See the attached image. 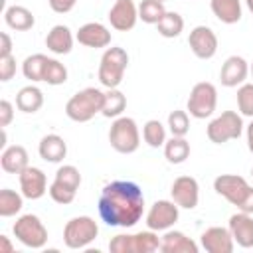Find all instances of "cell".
<instances>
[{"label":"cell","mask_w":253,"mask_h":253,"mask_svg":"<svg viewBox=\"0 0 253 253\" xmlns=\"http://www.w3.org/2000/svg\"><path fill=\"white\" fill-rule=\"evenodd\" d=\"M75 40L85 45V47H107L111 43V32L107 26H103L101 22H87L83 24L77 34H75Z\"/></svg>","instance_id":"cell-19"},{"label":"cell","mask_w":253,"mask_h":253,"mask_svg":"<svg viewBox=\"0 0 253 253\" xmlns=\"http://www.w3.org/2000/svg\"><path fill=\"white\" fill-rule=\"evenodd\" d=\"M170 196L180 208L194 210L200 202V184L192 176H178L170 188Z\"/></svg>","instance_id":"cell-13"},{"label":"cell","mask_w":253,"mask_h":253,"mask_svg":"<svg viewBox=\"0 0 253 253\" xmlns=\"http://www.w3.org/2000/svg\"><path fill=\"white\" fill-rule=\"evenodd\" d=\"M47 55L43 53H34V55H28L24 61H22V73L26 79H30L32 83H38V81H43V71H45V65H47Z\"/></svg>","instance_id":"cell-28"},{"label":"cell","mask_w":253,"mask_h":253,"mask_svg":"<svg viewBox=\"0 0 253 253\" xmlns=\"http://www.w3.org/2000/svg\"><path fill=\"white\" fill-rule=\"evenodd\" d=\"M73 42H75V38H73L71 30L63 24L53 26L45 36V47L55 55H67L73 49Z\"/></svg>","instance_id":"cell-21"},{"label":"cell","mask_w":253,"mask_h":253,"mask_svg":"<svg viewBox=\"0 0 253 253\" xmlns=\"http://www.w3.org/2000/svg\"><path fill=\"white\" fill-rule=\"evenodd\" d=\"M128 67V53L126 49L119 47V45H111L105 49V53L101 55L99 61V83L107 89H117L123 79H125V71Z\"/></svg>","instance_id":"cell-4"},{"label":"cell","mask_w":253,"mask_h":253,"mask_svg":"<svg viewBox=\"0 0 253 253\" xmlns=\"http://www.w3.org/2000/svg\"><path fill=\"white\" fill-rule=\"evenodd\" d=\"M0 243H2V251L4 253H12L14 251V245L10 243V237L8 235H0Z\"/></svg>","instance_id":"cell-43"},{"label":"cell","mask_w":253,"mask_h":253,"mask_svg":"<svg viewBox=\"0 0 253 253\" xmlns=\"http://www.w3.org/2000/svg\"><path fill=\"white\" fill-rule=\"evenodd\" d=\"M231 237L235 241V245L243 247V249H251L253 247V213H245V211H237L229 217L227 223Z\"/></svg>","instance_id":"cell-18"},{"label":"cell","mask_w":253,"mask_h":253,"mask_svg":"<svg viewBox=\"0 0 253 253\" xmlns=\"http://www.w3.org/2000/svg\"><path fill=\"white\" fill-rule=\"evenodd\" d=\"M12 121H14V105L8 99H2L0 101V126L6 128Z\"/></svg>","instance_id":"cell-40"},{"label":"cell","mask_w":253,"mask_h":253,"mask_svg":"<svg viewBox=\"0 0 253 253\" xmlns=\"http://www.w3.org/2000/svg\"><path fill=\"white\" fill-rule=\"evenodd\" d=\"M245 4H247V8H249V12L253 14V0H245Z\"/></svg>","instance_id":"cell-45"},{"label":"cell","mask_w":253,"mask_h":253,"mask_svg":"<svg viewBox=\"0 0 253 253\" xmlns=\"http://www.w3.org/2000/svg\"><path fill=\"white\" fill-rule=\"evenodd\" d=\"M200 243L208 253H231L235 249V241L231 237L229 227L211 225L200 235Z\"/></svg>","instance_id":"cell-16"},{"label":"cell","mask_w":253,"mask_h":253,"mask_svg":"<svg viewBox=\"0 0 253 253\" xmlns=\"http://www.w3.org/2000/svg\"><path fill=\"white\" fill-rule=\"evenodd\" d=\"M43 105V93L36 85H26L16 93V107L26 115H34Z\"/></svg>","instance_id":"cell-25"},{"label":"cell","mask_w":253,"mask_h":253,"mask_svg":"<svg viewBox=\"0 0 253 253\" xmlns=\"http://www.w3.org/2000/svg\"><path fill=\"white\" fill-rule=\"evenodd\" d=\"M99 235V225L89 215L71 217L63 227V243L67 249H85Z\"/></svg>","instance_id":"cell-7"},{"label":"cell","mask_w":253,"mask_h":253,"mask_svg":"<svg viewBox=\"0 0 253 253\" xmlns=\"http://www.w3.org/2000/svg\"><path fill=\"white\" fill-rule=\"evenodd\" d=\"M67 75H69L67 67L59 59H53V57L47 59V65H45V71H43V83L57 87V85H63L67 81Z\"/></svg>","instance_id":"cell-34"},{"label":"cell","mask_w":253,"mask_h":253,"mask_svg":"<svg viewBox=\"0 0 253 253\" xmlns=\"http://www.w3.org/2000/svg\"><path fill=\"white\" fill-rule=\"evenodd\" d=\"M237 109L241 117L253 119V83H243L237 89Z\"/></svg>","instance_id":"cell-37"},{"label":"cell","mask_w":253,"mask_h":253,"mask_svg":"<svg viewBox=\"0 0 253 253\" xmlns=\"http://www.w3.org/2000/svg\"><path fill=\"white\" fill-rule=\"evenodd\" d=\"M14 237L30 249H42L47 243V227L36 213H24L12 225Z\"/></svg>","instance_id":"cell-8"},{"label":"cell","mask_w":253,"mask_h":253,"mask_svg":"<svg viewBox=\"0 0 253 253\" xmlns=\"http://www.w3.org/2000/svg\"><path fill=\"white\" fill-rule=\"evenodd\" d=\"M251 178H253V166H251Z\"/></svg>","instance_id":"cell-47"},{"label":"cell","mask_w":253,"mask_h":253,"mask_svg":"<svg viewBox=\"0 0 253 253\" xmlns=\"http://www.w3.org/2000/svg\"><path fill=\"white\" fill-rule=\"evenodd\" d=\"M53 180L61 182V184H65V186H69L73 190H79V186H81V172L73 164H63V166L57 168Z\"/></svg>","instance_id":"cell-36"},{"label":"cell","mask_w":253,"mask_h":253,"mask_svg":"<svg viewBox=\"0 0 253 253\" xmlns=\"http://www.w3.org/2000/svg\"><path fill=\"white\" fill-rule=\"evenodd\" d=\"M213 190L229 204H233L239 211L253 213V186H249L243 176L221 174L213 180Z\"/></svg>","instance_id":"cell-2"},{"label":"cell","mask_w":253,"mask_h":253,"mask_svg":"<svg viewBox=\"0 0 253 253\" xmlns=\"http://www.w3.org/2000/svg\"><path fill=\"white\" fill-rule=\"evenodd\" d=\"M158 28V34L162 38H178L184 30V18L178 14V12H168L162 16V20L156 24Z\"/></svg>","instance_id":"cell-32"},{"label":"cell","mask_w":253,"mask_h":253,"mask_svg":"<svg viewBox=\"0 0 253 253\" xmlns=\"http://www.w3.org/2000/svg\"><path fill=\"white\" fill-rule=\"evenodd\" d=\"M97 210L107 225L132 227L144 215V194L130 180H115L101 190Z\"/></svg>","instance_id":"cell-1"},{"label":"cell","mask_w":253,"mask_h":253,"mask_svg":"<svg viewBox=\"0 0 253 253\" xmlns=\"http://www.w3.org/2000/svg\"><path fill=\"white\" fill-rule=\"evenodd\" d=\"M109 142L119 154H132L140 146V132L136 121L130 117H117L109 128Z\"/></svg>","instance_id":"cell-6"},{"label":"cell","mask_w":253,"mask_h":253,"mask_svg":"<svg viewBox=\"0 0 253 253\" xmlns=\"http://www.w3.org/2000/svg\"><path fill=\"white\" fill-rule=\"evenodd\" d=\"M20 180V192L28 200H40L47 192V178L42 168L38 166H28L18 174Z\"/></svg>","instance_id":"cell-15"},{"label":"cell","mask_w":253,"mask_h":253,"mask_svg":"<svg viewBox=\"0 0 253 253\" xmlns=\"http://www.w3.org/2000/svg\"><path fill=\"white\" fill-rule=\"evenodd\" d=\"M243 132V117L235 111H223L215 119L210 121L206 134L213 144H223L227 140L239 138Z\"/></svg>","instance_id":"cell-9"},{"label":"cell","mask_w":253,"mask_h":253,"mask_svg":"<svg viewBox=\"0 0 253 253\" xmlns=\"http://www.w3.org/2000/svg\"><path fill=\"white\" fill-rule=\"evenodd\" d=\"M47 194H49V198H51L55 204L67 206V204H71V202L75 200L77 190H73V188H69V186H65V184L53 180V182L49 184V188H47Z\"/></svg>","instance_id":"cell-38"},{"label":"cell","mask_w":253,"mask_h":253,"mask_svg":"<svg viewBox=\"0 0 253 253\" xmlns=\"http://www.w3.org/2000/svg\"><path fill=\"white\" fill-rule=\"evenodd\" d=\"M126 109V97L123 91L117 89H107L105 93V105H103V111L101 115L107 117V119H117L123 115V111Z\"/></svg>","instance_id":"cell-29"},{"label":"cell","mask_w":253,"mask_h":253,"mask_svg":"<svg viewBox=\"0 0 253 253\" xmlns=\"http://www.w3.org/2000/svg\"><path fill=\"white\" fill-rule=\"evenodd\" d=\"M188 43L198 59H211L217 53V36L210 26H196L188 36Z\"/></svg>","instance_id":"cell-12"},{"label":"cell","mask_w":253,"mask_h":253,"mask_svg":"<svg viewBox=\"0 0 253 253\" xmlns=\"http://www.w3.org/2000/svg\"><path fill=\"white\" fill-rule=\"evenodd\" d=\"M47 4L55 14H67L75 8L77 0H47Z\"/></svg>","instance_id":"cell-41"},{"label":"cell","mask_w":253,"mask_h":253,"mask_svg":"<svg viewBox=\"0 0 253 253\" xmlns=\"http://www.w3.org/2000/svg\"><path fill=\"white\" fill-rule=\"evenodd\" d=\"M247 75H249V63L241 55H229L219 69V81L223 87H239L245 83Z\"/></svg>","instance_id":"cell-17"},{"label":"cell","mask_w":253,"mask_h":253,"mask_svg":"<svg viewBox=\"0 0 253 253\" xmlns=\"http://www.w3.org/2000/svg\"><path fill=\"white\" fill-rule=\"evenodd\" d=\"M38 154L42 160L57 164L67 154V142L59 134H45L38 144Z\"/></svg>","instance_id":"cell-23"},{"label":"cell","mask_w":253,"mask_h":253,"mask_svg":"<svg viewBox=\"0 0 253 253\" xmlns=\"http://www.w3.org/2000/svg\"><path fill=\"white\" fill-rule=\"evenodd\" d=\"M249 73H251V75H253V63H251V65H249Z\"/></svg>","instance_id":"cell-46"},{"label":"cell","mask_w":253,"mask_h":253,"mask_svg":"<svg viewBox=\"0 0 253 253\" xmlns=\"http://www.w3.org/2000/svg\"><path fill=\"white\" fill-rule=\"evenodd\" d=\"M245 134H247V148H249V152L253 154V119H251V123H249V126H247Z\"/></svg>","instance_id":"cell-44"},{"label":"cell","mask_w":253,"mask_h":253,"mask_svg":"<svg viewBox=\"0 0 253 253\" xmlns=\"http://www.w3.org/2000/svg\"><path fill=\"white\" fill-rule=\"evenodd\" d=\"M164 14H166V8L162 0H142L138 4V20H142L144 24L156 26Z\"/></svg>","instance_id":"cell-33"},{"label":"cell","mask_w":253,"mask_h":253,"mask_svg":"<svg viewBox=\"0 0 253 253\" xmlns=\"http://www.w3.org/2000/svg\"><path fill=\"white\" fill-rule=\"evenodd\" d=\"M178 217H180V206L174 200H156L148 208L144 221L146 227L152 231H166L178 221Z\"/></svg>","instance_id":"cell-11"},{"label":"cell","mask_w":253,"mask_h":253,"mask_svg":"<svg viewBox=\"0 0 253 253\" xmlns=\"http://www.w3.org/2000/svg\"><path fill=\"white\" fill-rule=\"evenodd\" d=\"M168 130L172 136H186L190 132V117L188 111H172L168 115Z\"/></svg>","instance_id":"cell-35"},{"label":"cell","mask_w":253,"mask_h":253,"mask_svg":"<svg viewBox=\"0 0 253 253\" xmlns=\"http://www.w3.org/2000/svg\"><path fill=\"white\" fill-rule=\"evenodd\" d=\"M2 55H12V38L6 32L0 34V57Z\"/></svg>","instance_id":"cell-42"},{"label":"cell","mask_w":253,"mask_h":253,"mask_svg":"<svg viewBox=\"0 0 253 253\" xmlns=\"http://www.w3.org/2000/svg\"><path fill=\"white\" fill-rule=\"evenodd\" d=\"M4 22L10 30H16V32H26V30H32L34 24H36V18L34 14L26 8V6H8L4 10Z\"/></svg>","instance_id":"cell-24"},{"label":"cell","mask_w":253,"mask_h":253,"mask_svg":"<svg viewBox=\"0 0 253 253\" xmlns=\"http://www.w3.org/2000/svg\"><path fill=\"white\" fill-rule=\"evenodd\" d=\"M210 8L213 12V16L221 22V24H237L243 16V8H241V0H211Z\"/></svg>","instance_id":"cell-26"},{"label":"cell","mask_w":253,"mask_h":253,"mask_svg":"<svg viewBox=\"0 0 253 253\" xmlns=\"http://www.w3.org/2000/svg\"><path fill=\"white\" fill-rule=\"evenodd\" d=\"M111 253H154L160 251L158 231L146 229L138 233H119L109 241Z\"/></svg>","instance_id":"cell-5"},{"label":"cell","mask_w":253,"mask_h":253,"mask_svg":"<svg viewBox=\"0 0 253 253\" xmlns=\"http://www.w3.org/2000/svg\"><path fill=\"white\" fill-rule=\"evenodd\" d=\"M188 113L194 119H208L213 115L217 107V89L210 81H200L192 87L190 97H188Z\"/></svg>","instance_id":"cell-10"},{"label":"cell","mask_w":253,"mask_h":253,"mask_svg":"<svg viewBox=\"0 0 253 253\" xmlns=\"http://www.w3.org/2000/svg\"><path fill=\"white\" fill-rule=\"evenodd\" d=\"M16 75V57L14 55H2L0 57V81H10Z\"/></svg>","instance_id":"cell-39"},{"label":"cell","mask_w":253,"mask_h":253,"mask_svg":"<svg viewBox=\"0 0 253 253\" xmlns=\"http://www.w3.org/2000/svg\"><path fill=\"white\" fill-rule=\"evenodd\" d=\"M164 158L170 164H182L190 158V142L186 136H172L164 142Z\"/></svg>","instance_id":"cell-27"},{"label":"cell","mask_w":253,"mask_h":253,"mask_svg":"<svg viewBox=\"0 0 253 253\" xmlns=\"http://www.w3.org/2000/svg\"><path fill=\"white\" fill-rule=\"evenodd\" d=\"M160 251L162 253H198V243L178 229H166L160 237Z\"/></svg>","instance_id":"cell-20"},{"label":"cell","mask_w":253,"mask_h":253,"mask_svg":"<svg viewBox=\"0 0 253 253\" xmlns=\"http://www.w3.org/2000/svg\"><path fill=\"white\" fill-rule=\"evenodd\" d=\"M107 18L117 32H130L138 22V6L134 0H115Z\"/></svg>","instance_id":"cell-14"},{"label":"cell","mask_w":253,"mask_h":253,"mask_svg":"<svg viewBox=\"0 0 253 253\" xmlns=\"http://www.w3.org/2000/svg\"><path fill=\"white\" fill-rule=\"evenodd\" d=\"M24 206V194L10 190V188H2L0 190V215L2 217H12L16 213H20Z\"/></svg>","instance_id":"cell-30"},{"label":"cell","mask_w":253,"mask_h":253,"mask_svg":"<svg viewBox=\"0 0 253 253\" xmlns=\"http://www.w3.org/2000/svg\"><path fill=\"white\" fill-rule=\"evenodd\" d=\"M142 138L144 142L150 146V148H160L164 146V142L168 140L166 138V126L158 121V119H150L144 123L142 126Z\"/></svg>","instance_id":"cell-31"},{"label":"cell","mask_w":253,"mask_h":253,"mask_svg":"<svg viewBox=\"0 0 253 253\" xmlns=\"http://www.w3.org/2000/svg\"><path fill=\"white\" fill-rule=\"evenodd\" d=\"M103 105L105 93L95 87H85L65 103V115L75 123H87L103 111Z\"/></svg>","instance_id":"cell-3"},{"label":"cell","mask_w":253,"mask_h":253,"mask_svg":"<svg viewBox=\"0 0 253 253\" xmlns=\"http://www.w3.org/2000/svg\"><path fill=\"white\" fill-rule=\"evenodd\" d=\"M0 166L4 172L8 174H20L24 168L30 166V156H28V150L22 146V144H12V146H6L0 154Z\"/></svg>","instance_id":"cell-22"}]
</instances>
